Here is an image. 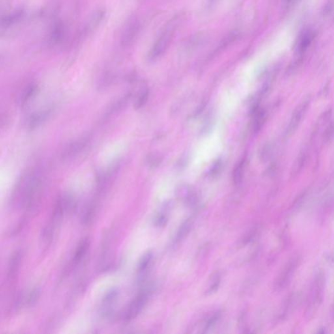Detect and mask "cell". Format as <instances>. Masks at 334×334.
I'll return each instance as SVG.
<instances>
[{
	"instance_id": "1",
	"label": "cell",
	"mask_w": 334,
	"mask_h": 334,
	"mask_svg": "<svg viewBox=\"0 0 334 334\" xmlns=\"http://www.w3.org/2000/svg\"><path fill=\"white\" fill-rule=\"evenodd\" d=\"M44 178L39 170H28L18 178L11 195V205L27 212H34L40 204Z\"/></svg>"
},
{
	"instance_id": "2",
	"label": "cell",
	"mask_w": 334,
	"mask_h": 334,
	"mask_svg": "<svg viewBox=\"0 0 334 334\" xmlns=\"http://www.w3.org/2000/svg\"><path fill=\"white\" fill-rule=\"evenodd\" d=\"M76 206L77 201L76 197L72 193L64 192L58 197L54 203L50 221L43 230V241L49 242L53 239L63 219L74 212Z\"/></svg>"
},
{
	"instance_id": "3",
	"label": "cell",
	"mask_w": 334,
	"mask_h": 334,
	"mask_svg": "<svg viewBox=\"0 0 334 334\" xmlns=\"http://www.w3.org/2000/svg\"><path fill=\"white\" fill-rule=\"evenodd\" d=\"M326 278L325 273L318 270L313 275L305 302V315L307 319L313 318L323 302L325 294Z\"/></svg>"
},
{
	"instance_id": "4",
	"label": "cell",
	"mask_w": 334,
	"mask_h": 334,
	"mask_svg": "<svg viewBox=\"0 0 334 334\" xmlns=\"http://www.w3.org/2000/svg\"><path fill=\"white\" fill-rule=\"evenodd\" d=\"M123 166L122 159H116L104 170L99 172L96 178L97 196L101 197L109 189L116 176Z\"/></svg>"
},
{
	"instance_id": "5",
	"label": "cell",
	"mask_w": 334,
	"mask_h": 334,
	"mask_svg": "<svg viewBox=\"0 0 334 334\" xmlns=\"http://www.w3.org/2000/svg\"><path fill=\"white\" fill-rule=\"evenodd\" d=\"M151 294V289L149 287L142 288L137 295L135 296L130 303L127 305L124 313L123 320L125 322H129L134 320L140 315L146 306Z\"/></svg>"
},
{
	"instance_id": "6",
	"label": "cell",
	"mask_w": 334,
	"mask_h": 334,
	"mask_svg": "<svg viewBox=\"0 0 334 334\" xmlns=\"http://www.w3.org/2000/svg\"><path fill=\"white\" fill-rule=\"evenodd\" d=\"M178 21L179 20L178 18H174L170 20L169 23L167 24L162 33H161L158 41L155 43V46H153V49L152 50L150 56L151 59H156L161 54L164 53L165 50L169 46L170 42L173 39L176 28L178 27Z\"/></svg>"
},
{
	"instance_id": "7",
	"label": "cell",
	"mask_w": 334,
	"mask_h": 334,
	"mask_svg": "<svg viewBox=\"0 0 334 334\" xmlns=\"http://www.w3.org/2000/svg\"><path fill=\"white\" fill-rule=\"evenodd\" d=\"M300 263H301V257L298 254L293 255L287 262L275 281V288L277 290H283L289 284L296 273V270L299 267Z\"/></svg>"
},
{
	"instance_id": "8",
	"label": "cell",
	"mask_w": 334,
	"mask_h": 334,
	"mask_svg": "<svg viewBox=\"0 0 334 334\" xmlns=\"http://www.w3.org/2000/svg\"><path fill=\"white\" fill-rule=\"evenodd\" d=\"M91 138L92 136L88 133L82 135L80 137L67 144L61 152V159L63 161H68L77 157L87 148L88 144L91 142Z\"/></svg>"
},
{
	"instance_id": "9",
	"label": "cell",
	"mask_w": 334,
	"mask_h": 334,
	"mask_svg": "<svg viewBox=\"0 0 334 334\" xmlns=\"http://www.w3.org/2000/svg\"><path fill=\"white\" fill-rule=\"evenodd\" d=\"M118 297L119 290L116 288H111L105 294L100 307V313L103 319H110L113 316Z\"/></svg>"
},
{
	"instance_id": "10",
	"label": "cell",
	"mask_w": 334,
	"mask_h": 334,
	"mask_svg": "<svg viewBox=\"0 0 334 334\" xmlns=\"http://www.w3.org/2000/svg\"><path fill=\"white\" fill-rule=\"evenodd\" d=\"M309 103H310V99H307L304 101L303 102L300 103L299 105L294 110L293 113H292V117L290 118L289 123H288V127L287 128L286 134L287 135H291L295 132L298 126H299L300 122L302 120V118L304 116L306 113L307 108H309Z\"/></svg>"
},
{
	"instance_id": "11",
	"label": "cell",
	"mask_w": 334,
	"mask_h": 334,
	"mask_svg": "<svg viewBox=\"0 0 334 334\" xmlns=\"http://www.w3.org/2000/svg\"><path fill=\"white\" fill-rule=\"evenodd\" d=\"M52 112V108H48L33 112L26 118V127L30 131L35 130L38 128L45 121H47L51 115Z\"/></svg>"
},
{
	"instance_id": "12",
	"label": "cell",
	"mask_w": 334,
	"mask_h": 334,
	"mask_svg": "<svg viewBox=\"0 0 334 334\" xmlns=\"http://www.w3.org/2000/svg\"><path fill=\"white\" fill-rule=\"evenodd\" d=\"M22 258V251H15L9 258L7 270V281L12 283L15 281L19 272Z\"/></svg>"
},
{
	"instance_id": "13",
	"label": "cell",
	"mask_w": 334,
	"mask_h": 334,
	"mask_svg": "<svg viewBox=\"0 0 334 334\" xmlns=\"http://www.w3.org/2000/svg\"><path fill=\"white\" fill-rule=\"evenodd\" d=\"M132 94L131 93H127L121 98L118 99L117 101L113 103L108 108L107 111L106 112L103 117V120H106L110 119L113 116L117 115L120 112H122L125 108L126 107L127 105L129 104L130 101Z\"/></svg>"
},
{
	"instance_id": "14",
	"label": "cell",
	"mask_w": 334,
	"mask_h": 334,
	"mask_svg": "<svg viewBox=\"0 0 334 334\" xmlns=\"http://www.w3.org/2000/svg\"><path fill=\"white\" fill-rule=\"evenodd\" d=\"M90 247V240L88 237L82 238L75 249L72 259L73 266L79 265L88 254Z\"/></svg>"
},
{
	"instance_id": "15",
	"label": "cell",
	"mask_w": 334,
	"mask_h": 334,
	"mask_svg": "<svg viewBox=\"0 0 334 334\" xmlns=\"http://www.w3.org/2000/svg\"><path fill=\"white\" fill-rule=\"evenodd\" d=\"M315 33L313 30H307L298 37L296 43V49L298 53L302 54L307 50L315 38Z\"/></svg>"
},
{
	"instance_id": "16",
	"label": "cell",
	"mask_w": 334,
	"mask_h": 334,
	"mask_svg": "<svg viewBox=\"0 0 334 334\" xmlns=\"http://www.w3.org/2000/svg\"><path fill=\"white\" fill-rule=\"evenodd\" d=\"M153 257V253L151 251H148L142 256L141 259L140 260L137 268L138 280L139 282L143 281L146 275H147L151 267Z\"/></svg>"
},
{
	"instance_id": "17",
	"label": "cell",
	"mask_w": 334,
	"mask_h": 334,
	"mask_svg": "<svg viewBox=\"0 0 334 334\" xmlns=\"http://www.w3.org/2000/svg\"><path fill=\"white\" fill-rule=\"evenodd\" d=\"M39 88L37 84H30L26 86L21 92L18 103L20 106H24L32 101L39 93Z\"/></svg>"
},
{
	"instance_id": "18",
	"label": "cell",
	"mask_w": 334,
	"mask_h": 334,
	"mask_svg": "<svg viewBox=\"0 0 334 334\" xmlns=\"http://www.w3.org/2000/svg\"><path fill=\"white\" fill-rule=\"evenodd\" d=\"M300 296L299 294L294 292L290 294L283 304V310L281 311V319L286 318L288 315H291L292 313L296 310L298 304H299Z\"/></svg>"
},
{
	"instance_id": "19",
	"label": "cell",
	"mask_w": 334,
	"mask_h": 334,
	"mask_svg": "<svg viewBox=\"0 0 334 334\" xmlns=\"http://www.w3.org/2000/svg\"><path fill=\"white\" fill-rule=\"evenodd\" d=\"M178 196L183 200L187 204L193 205L197 201V195L195 191L190 187L187 185H183L178 189L177 191Z\"/></svg>"
},
{
	"instance_id": "20",
	"label": "cell",
	"mask_w": 334,
	"mask_h": 334,
	"mask_svg": "<svg viewBox=\"0 0 334 334\" xmlns=\"http://www.w3.org/2000/svg\"><path fill=\"white\" fill-rule=\"evenodd\" d=\"M41 290L39 288H33L29 293L27 294L25 298H18V302H16L18 305H20L21 304L26 305L28 307H32L40 297Z\"/></svg>"
},
{
	"instance_id": "21",
	"label": "cell",
	"mask_w": 334,
	"mask_h": 334,
	"mask_svg": "<svg viewBox=\"0 0 334 334\" xmlns=\"http://www.w3.org/2000/svg\"><path fill=\"white\" fill-rule=\"evenodd\" d=\"M266 112L264 110H255L254 121H253V129L255 133H257L262 128V125L265 122Z\"/></svg>"
},
{
	"instance_id": "22",
	"label": "cell",
	"mask_w": 334,
	"mask_h": 334,
	"mask_svg": "<svg viewBox=\"0 0 334 334\" xmlns=\"http://www.w3.org/2000/svg\"><path fill=\"white\" fill-rule=\"evenodd\" d=\"M170 208V203L165 204L161 208L160 212H159L158 214L155 217V225H157V226H163V225L166 224L167 221H168V212H169Z\"/></svg>"
},
{
	"instance_id": "23",
	"label": "cell",
	"mask_w": 334,
	"mask_h": 334,
	"mask_svg": "<svg viewBox=\"0 0 334 334\" xmlns=\"http://www.w3.org/2000/svg\"><path fill=\"white\" fill-rule=\"evenodd\" d=\"M149 95L150 91L148 88H143L140 90L136 100L135 101L134 107L135 109L138 110L143 107L146 102H147Z\"/></svg>"
},
{
	"instance_id": "24",
	"label": "cell",
	"mask_w": 334,
	"mask_h": 334,
	"mask_svg": "<svg viewBox=\"0 0 334 334\" xmlns=\"http://www.w3.org/2000/svg\"><path fill=\"white\" fill-rule=\"evenodd\" d=\"M245 166V160L244 159H242L236 165L233 172V181L236 185H238L242 182L243 177V172H244Z\"/></svg>"
},
{
	"instance_id": "25",
	"label": "cell",
	"mask_w": 334,
	"mask_h": 334,
	"mask_svg": "<svg viewBox=\"0 0 334 334\" xmlns=\"http://www.w3.org/2000/svg\"><path fill=\"white\" fill-rule=\"evenodd\" d=\"M191 226V221L190 220H187L185 223L182 225L181 228L178 232L177 236L176 238V242L181 241L185 236L188 233L189 230H190Z\"/></svg>"
},
{
	"instance_id": "26",
	"label": "cell",
	"mask_w": 334,
	"mask_h": 334,
	"mask_svg": "<svg viewBox=\"0 0 334 334\" xmlns=\"http://www.w3.org/2000/svg\"><path fill=\"white\" fill-rule=\"evenodd\" d=\"M146 163H147L148 166L155 167L160 163V158L156 155H150L146 159Z\"/></svg>"
},
{
	"instance_id": "27",
	"label": "cell",
	"mask_w": 334,
	"mask_h": 334,
	"mask_svg": "<svg viewBox=\"0 0 334 334\" xmlns=\"http://www.w3.org/2000/svg\"><path fill=\"white\" fill-rule=\"evenodd\" d=\"M221 166H222V162L221 160L217 161L212 166L211 170L210 171V174L211 176H215L219 174L221 169Z\"/></svg>"
},
{
	"instance_id": "28",
	"label": "cell",
	"mask_w": 334,
	"mask_h": 334,
	"mask_svg": "<svg viewBox=\"0 0 334 334\" xmlns=\"http://www.w3.org/2000/svg\"><path fill=\"white\" fill-rule=\"evenodd\" d=\"M219 317H220L219 313H216V314L213 315V317H211V318L208 320L207 323L206 324L205 328H204L205 331L209 330L210 328L214 325L215 322L219 319Z\"/></svg>"
},
{
	"instance_id": "29",
	"label": "cell",
	"mask_w": 334,
	"mask_h": 334,
	"mask_svg": "<svg viewBox=\"0 0 334 334\" xmlns=\"http://www.w3.org/2000/svg\"><path fill=\"white\" fill-rule=\"evenodd\" d=\"M296 1H297V0H285V3H286L287 6L293 4V3H295Z\"/></svg>"
},
{
	"instance_id": "30",
	"label": "cell",
	"mask_w": 334,
	"mask_h": 334,
	"mask_svg": "<svg viewBox=\"0 0 334 334\" xmlns=\"http://www.w3.org/2000/svg\"><path fill=\"white\" fill-rule=\"evenodd\" d=\"M332 317H333V319L334 320V300L333 307H332Z\"/></svg>"
}]
</instances>
